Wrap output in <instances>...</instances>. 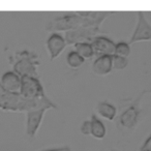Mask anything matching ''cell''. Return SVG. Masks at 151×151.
I'll return each instance as SVG.
<instances>
[{
    "mask_svg": "<svg viewBox=\"0 0 151 151\" xmlns=\"http://www.w3.org/2000/svg\"><path fill=\"white\" fill-rule=\"evenodd\" d=\"M113 70L112 67V55H103L95 58L92 63V73L99 77L109 75Z\"/></svg>",
    "mask_w": 151,
    "mask_h": 151,
    "instance_id": "13",
    "label": "cell"
},
{
    "mask_svg": "<svg viewBox=\"0 0 151 151\" xmlns=\"http://www.w3.org/2000/svg\"><path fill=\"white\" fill-rule=\"evenodd\" d=\"M37 109L57 110L58 107L48 96L37 99H25L20 94H13L7 92L0 95V110L3 112L27 113L29 111Z\"/></svg>",
    "mask_w": 151,
    "mask_h": 151,
    "instance_id": "1",
    "label": "cell"
},
{
    "mask_svg": "<svg viewBox=\"0 0 151 151\" xmlns=\"http://www.w3.org/2000/svg\"><path fill=\"white\" fill-rule=\"evenodd\" d=\"M89 120H90L91 125L90 136H92L93 138L97 139V140H103L107 134V127L104 124V122L95 114H92Z\"/></svg>",
    "mask_w": 151,
    "mask_h": 151,
    "instance_id": "15",
    "label": "cell"
},
{
    "mask_svg": "<svg viewBox=\"0 0 151 151\" xmlns=\"http://www.w3.org/2000/svg\"><path fill=\"white\" fill-rule=\"evenodd\" d=\"M147 93L146 90H143L132 101H130L121 112L119 116L116 117V124L117 127L121 130H134L138 126L139 121L141 118V101L145 94Z\"/></svg>",
    "mask_w": 151,
    "mask_h": 151,
    "instance_id": "3",
    "label": "cell"
},
{
    "mask_svg": "<svg viewBox=\"0 0 151 151\" xmlns=\"http://www.w3.org/2000/svg\"><path fill=\"white\" fill-rule=\"evenodd\" d=\"M0 84L4 89L5 92L13 93V94H20L21 89V77L13 70L5 71L1 77Z\"/></svg>",
    "mask_w": 151,
    "mask_h": 151,
    "instance_id": "12",
    "label": "cell"
},
{
    "mask_svg": "<svg viewBox=\"0 0 151 151\" xmlns=\"http://www.w3.org/2000/svg\"><path fill=\"white\" fill-rule=\"evenodd\" d=\"M20 95L29 99H37L47 96L40 78L22 77Z\"/></svg>",
    "mask_w": 151,
    "mask_h": 151,
    "instance_id": "5",
    "label": "cell"
},
{
    "mask_svg": "<svg viewBox=\"0 0 151 151\" xmlns=\"http://www.w3.org/2000/svg\"><path fill=\"white\" fill-rule=\"evenodd\" d=\"M40 151H71L69 146H61V147H51V148L42 149Z\"/></svg>",
    "mask_w": 151,
    "mask_h": 151,
    "instance_id": "22",
    "label": "cell"
},
{
    "mask_svg": "<svg viewBox=\"0 0 151 151\" xmlns=\"http://www.w3.org/2000/svg\"><path fill=\"white\" fill-rule=\"evenodd\" d=\"M80 130L82 132V134L84 136H90V132H91V125H90V120H85L83 121L82 125L80 127Z\"/></svg>",
    "mask_w": 151,
    "mask_h": 151,
    "instance_id": "20",
    "label": "cell"
},
{
    "mask_svg": "<svg viewBox=\"0 0 151 151\" xmlns=\"http://www.w3.org/2000/svg\"><path fill=\"white\" fill-rule=\"evenodd\" d=\"M9 63L12 66V70L15 71L20 77H34L40 78L38 67L40 61L35 51L29 49L16 51L9 57Z\"/></svg>",
    "mask_w": 151,
    "mask_h": 151,
    "instance_id": "2",
    "label": "cell"
},
{
    "mask_svg": "<svg viewBox=\"0 0 151 151\" xmlns=\"http://www.w3.org/2000/svg\"><path fill=\"white\" fill-rule=\"evenodd\" d=\"M128 65V59L124 57H120L117 55H112V67L116 70L125 69Z\"/></svg>",
    "mask_w": 151,
    "mask_h": 151,
    "instance_id": "19",
    "label": "cell"
},
{
    "mask_svg": "<svg viewBox=\"0 0 151 151\" xmlns=\"http://www.w3.org/2000/svg\"><path fill=\"white\" fill-rule=\"evenodd\" d=\"M81 17V26L90 28H101L106 19L115 14L114 12H77Z\"/></svg>",
    "mask_w": 151,
    "mask_h": 151,
    "instance_id": "9",
    "label": "cell"
},
{
    "mask_svg": "<svg viewBox=\"0 0 151 151\" xmlns=\"http://www.w3.org/2000/svg\"><path fill=\"white\" fill-rule=\"evenodd\" d=\"M95 111L101 117L105 118L109 121H113L117 117V108L113 104L109 103L107 101H99L96 105Z\"/></svg>",
    "mask_w": 151,
    "mask_h": 151,
    "instance_id": "14",
    "label": "cell"
},
{
    "mask_svg": "<svg viewBox=\"0 0 151 151\" xmlns=\"http://www.w3.org/2000/svg\"><path fill=\"white\" fill-rule=\"evenodd\" d=\"M138 19H137V25L134 30L132 37H130L128 44H134V42H144V40H151V25L147 21L143 12L137 13Z\"/></svg>",
    "mask_w": 151,
    "mask_h": 151,
    "instance_id": "7",
    "label": "cell"
},
{
    "mask_svg": "<svg viewBox=\"0 0 151 151\" xmlns=\"http://www.w3.org/2000/svg\"><path fill=\"white\" fill-rule=\"evenodd\" d=\"M66 42L61 33H51L46 40V48L50 56V60L54 61L61 55L66 48Z\"/></svg>",
    "mask_w": 151,
    "mask_h": 151,
    "instance_id": "10",
    "label": "cell"
},
{
    "mask_svg": "<svg viewBox=\"0 0 151 151\" xmlns=\"http://www.w3.org/2000/svg\"><path fill=\"white\" fill-rule=\"evenodd\" d=\"M4 93H5L4 89L2 88V86H1V84H0V95H1V94H4Z\"/></svg>",
    "mask_w": 151,
    "mask_h": 151,
    "instance_id": "23",
    "label": "cell"
},
{
    "mask_svg": "<svg viewBox=\"0 0 151 151\" xmlns=\"http://www.w3.org/2000/svg\"><path fill=\"white\" fill-rule=\"evenodd\" d=\"M139 151H151V134L148 138L145 140V142L143 143V145L140 147Z\"/></svg>",
    "mask_w": 151,
    "mask_h": 151,
    "instance_id": "21",
    "label": "cell"
},
{
    "mask_svg": "<svg viewBox=\"0 0 151 151\" xmlns=\"http://www.w3.org/2000/svg\"><path fill=\"white\" fill-rule=\"evenodd\" d=\"M81 26V17L77 12H69L52 17L46 22L45 29L51 33L68 32Z\"/></svg>",
    "mask_w": 151,
    "mask_h": 151,
    "instance_id": "4",
    "label": "cell"
},
{
    "mask_svg": "<svg viewBox=\"0 0 151 151\" xmlns=\"http://www.w3.org/2000/svg\"><path fill=\"white\" fill-rule=\"evenodd\" d=\"M101 28H90V27H80L65 32L64 40L66 45H73L78 42H91V40L97 35H101Z\"/></svg>",
    "mask_w": 151,
    "mask_h": 151,
    "instance_id": "6",
    "label": "cell"
},
{
    "mask_svg": "<svg viewBox=\"0 0 151 151\" xmlns=\"http://www.w3.org/2000/svg\"><path fill=\"white\" fill-rule=\"evenodd\" d=\"M85 59L82 58L80 55L75 51H70L67 53L66 55V64L68 65V67L73 69H78L84 64Z\"/></svg>",
    "mask_w": 151,
    "mask_h": 151,
    "instance_id": "17",
    "label": "cell"
},
{
    "mask_svg": "<svg viewBox=\"0 0 151 151\" xmlns=\"http://www.w3.org/2000/svg\"><path fill=\"white\" fill-rule=\"evenodd\" d=\"M113 151H115V150H113Z\"/></svg>",
    "mask_w": 151,
    "mask_h": 151,
    "instance_id": "24",
    "label": "cell"
},
{
    "mask_svg": "<svg viewBox=\"0 0 151 151\" xmlns=\"http://www.w3.org/2000/svg\"><path fill=\"white\" fill-rule=\"evenodd\" d=\"M49 111L47 109H37L27 112L26 114V127L25 132L29 138L34 139L44 121L45 114Z\"/></svg>",
    "mask_w": 151,
    "mask_h": 151,
    "instance_id": "8",
    "label": "cell"
},
{
    "mask_svg": "<svg viewBox=\"0 0 151 151\" xmlns=\"http://www.w3.org/2000/svg\"><path fill=\"white\" fill-rule=\"evenodd\" d=\"M132 49H130V45L126 42H118L115 44V50H114V55H117L120 57H124L127 58L129 56Z\"/></svg>",
    "mask_w": 151,
    "mask_h": 151,
    "instance_id": "18",
    "label": "cell"
},
{
    "mask_svg": "<svg viewBox=\"0 0 151 151\" xmlns=\"http://www.w3.org/2000/svg\"><path fill=\"white\" fill-rule=\"evenodd\" d=\"M91 46L96 57L103 55H114L115 42L105 35H97L91 40Z\"/></svg>",
    "mask_w": 151,
    "mask_h": 151,
    "instance_id": "11",
    "label": "cell"
},
{
    "mask_svg": "<svg viewBox=\"0 0 151 151\" xmlns=\"http://www.w3.org/2000/svg\"><path fill=\"white\" fill-rule=\"evenodd\" d=\"M73 51L78 53L85 60L91 59L95 56L94 51H93L90 42H78V44L73 45Z\"/></svg>",
    "mask_w": 151,
    "mask_h": 151,
    "instance_id": "16",
    "label": "cell"
}]
</instances>
